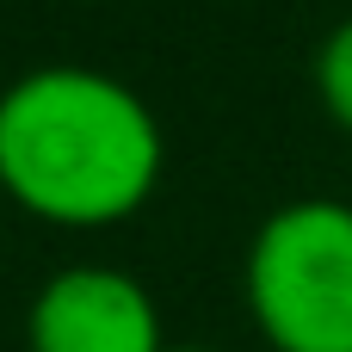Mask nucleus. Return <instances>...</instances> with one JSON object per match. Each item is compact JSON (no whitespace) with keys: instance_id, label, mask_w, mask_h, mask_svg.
I'll return each mask as SVG.
<instances>
[{"instance_id":"39448f33","label":"nucleus","mask_w":352,"mask_h":352,"mask_svg":"<svg viewBox=\"0 0 352 352\" xmlns=\"http://www.w3.org/2000/svg\"><path fill=\"white\" fill-rule=\"evenodd\" d=\"M167 352H217V346H167Z\"/></svg>"},{"instance_id":"7ed1b4c3","label":"nucleus","mask_w":352,"mask_h":352,"mask_svg":"<svg viewBox=\"0 0 352 352\" xmlns=\"http://www.w3.org/2000/svg\"><path fill=\"white\" fill-rule=\"evenodd\" d=\"M25 352H167V334L136 272L62 266L25 309Z\"/></svg>"},{"instance_id":"f257e3e1","label":"nucleus","mask_w":352,"mask_h":352,"mask_svg":"<svg viewBox=\"0 0 352 352\" xmlns=\"http://www.w3.org/2000/svg\"><path fill=\"white\" fill-rule=\"evenodd\" d=\"M167 167L148 99L80 62H43L0 87V198L50 229L130 223Z\"/></svg>"},{"instance_id":"20e7f679","label":"nucleus","mask_w":352,"mask_h":352,"mask_svg":"<svg viewBox=\"0 0 352 352\" xmlns=\"http://www.w3.org/2000/svg\"><path fill=\"white\" fill-rule=\"evenodd\" d=\"M316 99H322V111L352 136V19H340L322 37V50H316Z\"/></svg>"},{"instance_id":"f03ea898","label":"nucleus","mask_w":352,"mask_h":352,"mask_svg":"<svg viewBox=\"0 0 352 352\" xmlns=\"http://www.w3.org/2000/svg\"><path fill=\"white\" fill-rule=\"evenodd\" d=\"M241 291L272 352H352V204H278L248 241Z\"/></svg>"}]
</instances>
